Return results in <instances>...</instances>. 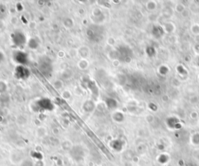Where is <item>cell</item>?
<instances>
[{
    "mask_svg": "<svg viewBox=\"0 0 199 166\" xmlns=\"http://www.w3.org/2000/svg\"><path fill=\"white\" fill-rule=\"evenodd\" d=\"M15 59L16 60V61L21 63V64H24L26 63V60H27V58H26V55L24 54V53L23 52H18L15 54Z\"/></svg>",
    "mask_w": 199,
    "mask_h": 166,
    "instance_id": "7a4b0ae2",
    "label": "cell"
},
{
    "mask_svg": "<svg viewBox=\"0 0 199 166\" xmlns=\"http://www.w3.org/2000/svg\"><path fill=\"white\" fill-rule=\"evenodd\" d=\"M13 42L16 45H23L25 43V37L22 33H16L13 35Z\"/></svg>",
    "mask_w": 199,
    "mask_h": 166,
    "instance_id": "6da1fadb",
    "label": "cell"
}]
</instances>
